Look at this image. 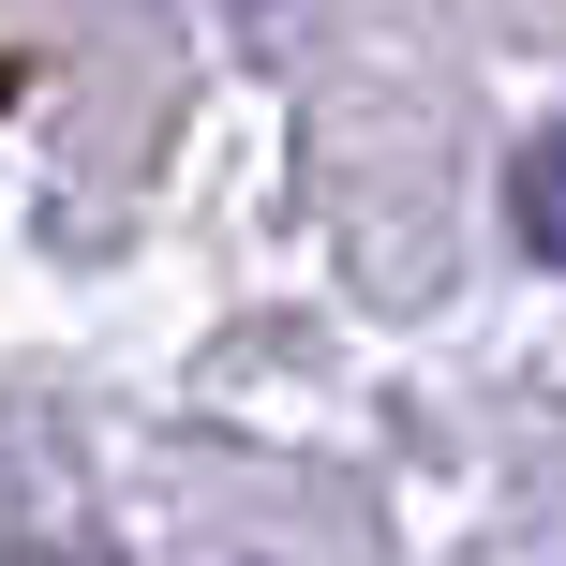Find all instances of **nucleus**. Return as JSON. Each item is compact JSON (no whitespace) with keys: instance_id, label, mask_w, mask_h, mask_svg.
Segmentation results:
<instances>
[{"instance_id":"f257e3e1","label":"nucleus","mask_w":566,"mask_h":566,"mask_svg":"<svg viewBox=\"0 0 566 566\" xmlns=\"http://www.w3.org/2000/svg\"><path fill=\"white\" fill-rule=\"evenodd\" d=\"M522 239H537V254L566 269V119L537 135V165H522Z\"/></svg>"}]
</instances>
